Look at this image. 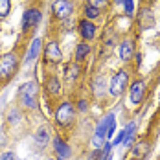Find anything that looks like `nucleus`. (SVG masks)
I'll list each match as a JSON object with an SVG mask.
<instances>
[{"instance_id":"obj_7","label":"nucleus","mask_w":160,"mask_h":160,"mask_svg":"<svg viewBox=\"0 0 160 160\" xmlns=\"http://www.w3.org/2000/svg\"><path fill=\"white\" fill-rule=\"evenodd\" d=\"M41 20H42L41 9H37V8H28V9L24 11V15H22V32L33 30Z\"/></svg>"},{"instance_id":"obj_22","label":"nucleus","mask_w":160,"mask_h":160,"mask_svg":"<svg viewBox=\"0 0 160 160\" xmlns=\"http://www.w3.org/2000/svg\"><path fill=\"white\" fill-rule=\"evenodd\" d=\"M105 123H107V140L114 136V132H116V120H114V114H107L105 118Z\"/></svg>"},{"instance_id":"obj_24","label":"nucleus","mask_w":160,"mask_h":160,"mask_svg":"<svg viewBox=\"0 0 160 160\" xmlns=\"http://www.w3.org/2000/svg\"><path fill=\"white\" fill-rule=\"evenodd\" d=\"M123 9H125V15L127 17H132L134 13V0H123Z\"/></svg>"},{"instance_id":"obj_30","label":"nucleus","mask_w":160,"mask_h":160,"mask_svg":"<svg viewBox=\"0 0 160 160\" xmlns=\"http://www.w3.org/2000/svg\"><path fill=\"white\" fill-rule=\"evenodd\" d=\"M46 160H57V158H46Z\"/></svg>"},{"instance_id":"obj_29","label":"nucleus","mask_w":160,"mask_h":160,"mask_svg":"<svg viewBox=\"0 0 160 160\" xmlns=\"http://www.w3.org/2000/svg\"><path fill=\"white\" fill-rule=\"evenodd\" d=\"M112 2H114V4H122L123 0H112Z\"/></svg>"},{"instance_id":"obj_21","label":"nucleus","mask_w":160,"mask_h":160,"mask_svg":"<svg viewBox=\"0 0 160 160\" xmlns=\"http://www.w3.org/2000/svg\"><path fill=\"white\" fill-rule=\"evenodd\" d=\"M83 15H85V18L87 20H96V18H99V15H101V9H98V8H94V6H90V4H87L85 8H83Z\"/></svg>"},{"instance_id":"obj_18","label":"nucleus","mask_w":160,"mask_h":160,"mask_svg":"<svg viewBox=\"0 0 160 160\" xmlns=\"http://www.w3.org/2000/svg\"><path fill=\"white\" fill-rule=\"evenodd\" d=\"M81 76V66L79 63H70L66 66V72H64V79L68 81V83H74V81H78Z\"/></svg>"},{"instance_id":"obj_17","label":"nucleus","mask_w":160,"mask_h":160,"mask_svg":"<svg viewBox=\"0 0 160 160\" xmlns=\"http://www.w3.org/2000/svg\"><path fill=\"white\" fill-rule=\"evenodd\" d=\"M41 50H42V41H41L39 37H35L32 42H30V48H28V53H26V61H28V63L35 61V59L39 57Z\"/></svg>"},{"instance_id":"obj_12","label":"nucleus","mask_w":160,"mask_h":160,"mask_svg":"<svg viewBox=\"0 0 160 160\" xmlns=\"http://www.w3.org/2000/svg\"><path fill=\"white\" fill-rule=\"evenodd\" d=\"M79 35L81 39L85 41V42H88V41H92L94 37H96V32H98V26L92 22V20H87V18H83L79 20Z\"/></svg>"},{"instance_id":"obj_16","label":"nucleus","mask_w":160,"mask_h":160,"mask_svg":"<svg viewBox=\"0 0 160 160\" xmlns=\"http://www.w3.org/2000/svg\"><path fill=\"white\" fill-rule=\"evenodd\" d=\"M35 144H37L39 149H44L50 144V129L48 127L42 125V127H39L35 131Z\"/></svg>"},{"instance_id":"obj_19","label":"nucleus","mask_w":160,"mask_h":160,"mask_svg":"<svg viewBox=\"0 0 160 160\" xmlns=\"http://www.w3.org/2000/svg\"><path fill=\"white\" fill-rule=\"evenodd\" d=\"M88 55H90V44H88V42H79V44L76 46V53H74V57H76V63L85 61Z\"/></svg>"},{"instance_id":"obj_23","label":"nucleus","mask_w":160,"mask_h":160,"mask_svg":"<svg viewBox=\"0 0 160 160\" xmlns=\"http://www.w3.org/2000/svg\"><path fill=\"white\" fill-rule=\"evenodd\" d=\"M11 11V2L9 0H0V18H6Z\"/></svg>"},{"instance_id":"obj_8","label":"nucleus","mask_w":160,"mask_h":160,"mask_svg":"<svg viewBox=\"0 0 160 160\" xmlns=\"http://www.w3.org/2000/svg\"><path fill=\"white\" fill-rule=\"evenodd\" d=\"M151 153V140L147 138H138L134 144L131 145V157L134 160H144Z\"/></svg>"},{"instance_id":"obj_20","label":"nucleus","mask_w":160,"mask_h":160,"mask_svg":"<svg viewBox=\"0 0 160 160\" xmlns=\"http://www.w3.org/2000/svg\"><path fill=\"white\" fill-rule=\"evenodd\" d=\"M134 136H136V123L134 122H129L125 125V138H123V145L131 147L134 144Z\"/></svg>"},{"instance_id":"obj_13","label":"nucleus","mask_w":160,"mask_h":160,"mask_svg":"<svg viewBox=\"0 0 160 160\" xmlns=\"http://www.w3.org/2000/svg\"><path fill=\"white\" fill-rule=\"evenodd\" d=\"M90 90H92V96L96 98V99H103V98L107 96L109 87H107L105 76H98V78H94V79H92V87H90Z\"/></svg>"},{"instance_id":"obj_15","label":"nucleus","mask_w":160,"mask_h":160,"mask_svg":"<svg viewBox=\"0 0 160 160\" xmlns=\"http://www.w3.org/2000/svg\"><path fill=\"white\" fill-rule=\"evenodd\" d=\"M44 90H46V94L52 98H57L61 94V90H63V85H61V79L57 78V76H48L46 81H44Z\"/></svg>"},{"instance_id":"obj_26","label":"nucleus","mask_w":160,"mask_h":160,"mask_svg":"<svg viewBox=\"0 0 160 160\" xmlns=\"http://www.w3.org/2000/svg\"><path fill=\"white\" fill-rule=\"evenodd\" d=\"M88 4L98 8V9H101V8H107L109 6V0H88Z\"/></svg>"},{"instance_id":"obj_14","label":"nucleus","mask_w":160,"mask_h":160,"mask_svg":"<svg viewBox=\"0 0 160 160\" xmlns=\"http://www.w3.org/2000/svg\"><path fill=\"white\" fill-rule=\"evenodd\" d=\"M118 55H120V59H122L123 63H129V61H132V57L136 55V53H134V42H132L131 39H123V41L120 42Z\"/></svg>"},{"instance_id":"obj_10","label":"nucleus","mask_w":160,"mask_h":160,"mask_svg":"<svg viewBox=\"0 0 160 160\" xmlns=\"http://www.w3.org/2000/svg\"><path fill=\"white\" fill-rule=\"evenodd\" d=\"M44 61L48 64H59L63 61V52L55 41H50L44 48Z\"/></svg>"},{"instance_id":"obj_25","label":"nucleus","mask_w":160,"mask_h":160,"mask_svg":"<svg viewBox=\"0 0 160 160\" xmlns=\"http://www.w3.org/2000/svg\"><path fill=\"white\" fill-rule=\"evenodd\" d=\"M76 111H79V112H87L88 111V99L81 98L79 101H78V105H76Z\"/></svg>"},{"instance_id":"obj_4","label":"nucleus","mask_w":160,"mask_h":160,"mask_svg":"<svg viewBox=\"0 0 160 160\" xmlns=\"http://www.w3.org/2000/svg\"><path fill=\"white\" fill-rule=\"evenodd\" d=\"M109 94L112 98H122L125 94V90L129 88V72L125 68L114 72L111 76V81H109Z\"/></svg>"},{"instance_id":"obj_31","label":"nucleus","mask_w":160,"mask_h":160,"mask_svg":"<svg viewBox=\"0 0 160 160\" xmlns=\"http://www.w3.org/2000/svg\"><path fill=\"white\" fill-rule=\"evenodd\" d=\"M22 2H24V0H22Z\"/></svg>"},{"instance_id":"obj_28","label":"nucleus","mask_w":160,"mask_h":160,"mask_svg":"<svg viewBox=\"0 0 160 160\" xmlns=\"http://www.w3.org/2000/svg\"><path fill=\"white\" fill-rule=\"evenodd\" d=\"M96 160H112V155H99Z\"/></svg>"},{"instance_id":"obj_1","label":"nucleus","mask_w":160,"mask_h":160,"mask_svg":"<svg viewBox=\"0 0 160 160\" xmlns=\"http://www.w3.org/2000/svg\"><path fill=\"white\" fill-rule=\"evenodd\" d=\"M39 92H41V88H39V85L35 81H28V83L20 85L18 90H17V103H18V107H22L26 111L37 109V105H39Z\"/></svg>"},{"instance_id":"obj_11","label":"nucleus","mask_w":160,"mask_h":160,"mask_svg":"<svg viewBox=\"0 0 160 160\" xmlns=\"http://www.w3.org/2000/svg\"><path fill=\"white\" fill-rule=\"evenodd\" d=\"M105 144H107V123H105V120H99L94 129V134H92V147L103 149Z\"/></svg>"},{"instance_id":"obj_3","label":"nucleus","mask_w":160,"mask_h":160,"mask_svg":"<svg viewBox=\"0 0 160 160\" xmlns=\"http://www.w3.org/2000/svg\"><path fill=\"white\" fill-rule=\"evenodd\" d=\"M18 53L17 52H9V53H4L0 55V81H8L11 79L18 70Z\"/></svg>"},{"instance_id":"obj_27","label":"nucleus","mask_w":160,"mask_h":160,"mask_svg":"<svg viewBox=\"0 0 160 160\" xmlns=\"http://www.w3.org/2000/svg\"><path fill=\"white\" fill-rule=\"evenodd\" d=\"M0 160H17V155L13 151H4L0 153Z\"/></svg>"},{"instance_id":"obj_6","label":"nucleus","mask_w":160,"mask_h":160,"mask_svg":"<svg viewBox=\"0 0 160 160\" xmlns=\"http://www.w3.org/2000/svg\"><path fill=\"white\" fill-rule=\"evenodd\" d=\"M74 11L72 0H53L52 2V13L57 20H66Z\"/></svg>"},{"instance_id":"obj_9","label":"nucleus","mask_w":160,"mask_h":160,"mask_svg":"<svg viewBox=\"0 0 160 160\" xmlns=\"http://www.w3.org/2000/svg\"><path fill=\"white\" fill-rule=\"evenodd\" d=\"M52 149H53V153L57 155V158H63V160H66V158H70L72 157V147L64 142V138L63 136H53L52 138Z\"/></svg>"},{"instance_id":"obj_5","label":"nucleus","mask_w":160,"mask_h":160,"mask_svg":"<svg viewBox=\"0 0 160 160\" xmlns=\"http://www.w3.org/2000/svg\"><path fill=\"white\" fill-rule=\"evenodd\" d=\"M129 103L131 105H140L145 98V81L142 78L132 79V83H129Z\"/></svg>"},{"instance_id":"obj_2","label":"nucleus","mask_w":160,"mask_h":160,"mask_svg":"<svg viewBox=\"0 0 160 160\" xmlns=\"http://www.w3.org/2000/svg\"><path fill=\"white\" fill-rule=\"evenodd\" d=\"M76 105L70 101V99H64L61 101L57 107H55V111H53V120H55V123L59 125V127H68V125H72V122L76 120Z\"/></svg>"}]
</instances>
